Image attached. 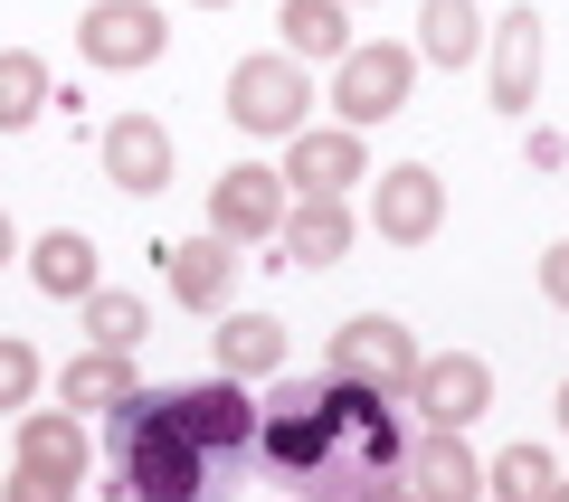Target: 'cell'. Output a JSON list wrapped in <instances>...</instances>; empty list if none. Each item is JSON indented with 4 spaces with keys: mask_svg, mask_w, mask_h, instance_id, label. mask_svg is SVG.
<instances>
[{
    "mask_svg": "<svg viewBox=\"0 0 569 502\" xmlns=\"http://www.w3.org/2000/svg\"><path fill=\"white\" fill-rule=\"evenodd\" d=\"M200 10H238V0H200Z\"/></svg>",
    "mask_w": 569,
    "mask_h": 502,
    "instance_id": "33",
    "label": "cell"
},
{
    "mask_svg": "<svg viewBox=\"0 0 569 502\" xmlns=\"http://www.w3.org/2000/svg\"><path fill=\"white\" fill-rule=\"evenodd\" d=\"M550 502H569V474H560V483H550Z\"/></svg>",
    "mask_w": 569,
    "mask_h": 502,
    "instance_id": "31",
    "label": "cell"
},
{
    "mask_svg": "<svg viewBox=\"0 0 569 502\" xmlns=\"http://www.w3.org/2000/svg\"><path fill=\"white\" fill-rule=\"evenodd\" d=\"M284 370V322L276 313H228L219 322V380H276Z\"/></svg>",
    "mask_w": 569,
    "mask_h": 502,
    "instance_id": "19",
    "label": "cell"
},
{
    "mask_svg": "<svg viewBox=\"0 0 569 502\" xmlns=\"http://www.w3.org/2000/svg\"><path fill=\"white\" fill-rule=\"evenodd\" d=\"M485 39H493V104L503 114H531V96H541V20H531V0L503 10Z\"/></svg>",
    "mask_w": 569,
    "mask_h": 502,
    "instance_id": "14",
    "label": "cell"
},
{
    "mask_svg": "<svg viewBox=\"0 0 569 502\" xmlns=\"http://www.w3.org/2000/svg\"><path fill=\"white\" fill-rule=\"evenodd\" d=\"M342 10H351V0H342Z\"/></svg>",
    "mask_w": 569,
    "mask_h": 502,
    "instance_id": "34",
    "label": "cell"
},
{
    "mask_svg": "<svg viewBox=\"0 0 569 502\" xmlns=\"http://www.w3.org/2000/svg\"><path fill=\"white\" fill-rule=\"evenodd\" d=\"M257 455L276 464L284 493H305V483L332 474V464H361L342 445V426H332V408H323V380H295V389H276V399L257 408ZM361 474H370V464H361Z\"/></svg>",
    "mask_w": 569,
    "mask_h": 502,
    "instance_id": "2",
    "label": "cell"
},
{
    "mask_svg": "<svg viewBox=\"0 0 569 502\" xmlns=\"http://www.w3.org/2000/svg\"><path fill=\"white\" fill-rule=\"evenodd\" d=\"M104 181L133 190V200H162L171 190V133L152 114H114L104 123Z\"/></svg>",
    "mask_w": 569,
    "mask_h": 502,
    "instance_id": "13",
    "label": "cell"
},
{
    "mask_svg": "<svg viewBox=\"0 0 569 502\" xmlns=\"http://www.w3.org/2000/svg\"><path fill=\"white\" fill-rule=\"evenodd\" d=\"M399 408H418V426H437V436H466V426L493 408V370L475 361V351H427Z\"/></svg>",
    "mask_w": 569,
    "mask_h": 502,
    "instance_id": "7",
    "label": "cell"
},
{
    "mask_svg": "<svg viewBox=\"0 0 569 502\" xmlns=\"http://www.w3.org/2000/svg\"><path fill=\"white\" fill-rule=\"evenodd\" d=\"M238 247L228 238H190V247H171V294L190 303V313H228V294H238Z\"/></svg>",
    "mask_w": 569,
    "mask_h": 502,
    "instance_id": "15",
    "label": "cell"
},
{
    "mask_svg": "<svg viewBox=\"0 0 569 502\" xmlns=\"http://www.w3.org/2000/svg\"><path fill=\"white\" fill-rule=\"evenodd\" d=\"M351 181H370V142L351 123H305L284 142V190L295 200H342Z\"/></svg>",
    "mask_w": 569,
    "mask_h": 502,
    "instance_id": "9",
    "label": "cell"
},
{
    "mask_svg": "<svg viewBox=\"0 0 569 502\" xmlns=\"http://www.w3.org/2000/svg\"><path fill=\"white\" fill-rule=\"evenodd\" d=\"M142 332H152L142 294H114V284H96V294H86V351H123V361H133Z\"/></svg>",
    "mask_w": 569,
    "mask_h": 502,
    "instance_id": "24",
    "label": "cell"
},
{
    "mask_svg": "<svg viewBox=\"0 0 569 502\" xmlns=\"http://www.w3.org/2000/svg\"><path fill=\"white\" fill-rule=\"evenodd\" d=\"M370 228H380L389 247H427L437 228H447V181H437L427 161L380 171V181H370Z\"/></svg>",
    "mask_w": 569,
    "mask_h": 502,
    "instance_id": "11",
    "label": "cell"
},
{
    "mask_svg": "<svg viewBox=\"0 0 569 502\" xmlns=\"http://www.w3.org/2000/svg\"><path fill=\"white\" fill-rule=\"evenodd\" d=\"M305 104H313V77L295 58H238L228 67V123L238 133H257V142H295L305 133Z\"/></svg>",
    "mask_w": 569,
    "mask_h": 502,
    "instance_id": "3",
    "label": "cell"
},
{
    "mask_svg": "<svg viewBox=\"0 0 569 502\" xmlns=\"http://www.w3.org/2000/svg\"><path fill=\"white\" fill-rule=\"evenodd\" d=\"M171 418H181V436L200 445L209 464H238L247 445H257V399H247V380H200V389H171Z\"/></svg>",
    "mask_w": 569,
    "mask_h": 502,
    "instance_id": "10",
    "label": "cell"
},
{
    "mask_svg": "<svg viewBox=\"0 0 569 502\" xmlns=\"http://www.w3.org/2000/svg\"><path fill=\"white\" fill-rule=\"evenodd\" d=\"M284 209H295L284 171H266V161H228L219 181H209V238L257 247V238H276V228H284Z\"/></svg>",
    "mask_w": 569,
    "mask_h": 502,
    "instance_id": "8",
    "label": "cell"
},
{
    "mask_svg": "<svg viewBox=\"0 0 569 502\" xmlns=\"http://www.w3.org/2000/svg\"><path fill=\"white\" fill-rule=\"evenodd\" d=\"M123 399H142V380H133V361L123 351H77V361L58 370V408H123Z\"/></svg>",
    "mask_w": 569,
    "mask_h": 502,
    "instance_id": "20",
    "label": "cell"
},
{
    "mask_svg": "<svg viewBox=\"0 0 569 502\" xmlns=\"http://www.w3.org/2000/svg\"><path fill=\"white\" fill-rule=\"evenodd\" d=\"M276 238H284V257H295V265H342L351 238H361V219H351L342 200H295Z\"/></svg>",
    "mask_w": 569,
    "mask_h": 502,
    "instance_id": "16",
    "label": "cell"
},
{
    "mask_svg": "<svg viewBox=\"0 0 569 502\" xmlns=\"http://www.w3.org/2000/svg\"><path fill=\"white\" fill-rule=\"evenodd\" d=\"M408 86H418V48H399V39H370V48H351V58L332 67V104H342L351 133L389 123L408 104Z\"/></svg>",
    "mask_w": 569,
    "mask_h": 502,
    "instance_id": "5",
    "label": "cell"
},
{
    "mask_svg": "<svg viewBox=\"0 0 569 502\" xmlns=\"http://www.w3.org/2000/svg\"><path fill=\"white\" fill-rule=\"evenodd\" d=\"M48 114V58L39 48H0V133H29Z\"/></svg>",
    "mask_w": 569,
    "mask_h": 502,
    "instance_id": "23",
    "label": "cell"
},
{
    "mask_svg": "<svg viewBox=\"0 0 569 502\" xmlns=\"http://www.w3.org/2000/svg\"><path fill=\"white\" fill-rule=\"evenodd\" d=\"M10 257H20V228H10V209H0V265H10Z\"/></svg>",
    "mask_w": 569,
    "mask_h": 502,
    "instance_id": "29",
    "label": "cell"
},
{
    "mask_svg": "<svg viewBox=\"0 0 569 502\" xmlns=\"http://www.w3.org/2000/svg\"><path fill=\"white\" fill-rule=\"evenodd\" d=\"M276 29H284V58H295V67H305V58H332V67H342L351 48H361V39H351V10H342V0H284Z\"/></svg>",
    "mask_w": 569,
    "mask_h": 502,
    "instance_id": "17",
    "label": "cell"
},
{
    "mask_svg": "<svg viewBox=\"0 0 569 502\" xmlns=\"http://www.w3.org/2000/svg\"><path fill=\"white\" fill-rule=\"evenodd\" d=\"M541 294L569 313V238H560V247H541Z\"/></svg>",
    "mask_w": 569,
    "mask_h": 502,
    "instance_id": "28",
    "label": "cell"
},
{
    "mask_svg": "<svg viewBox=\"0 0 569 502\" xmlns=\"http://www.w3.org/2000/svg\"><path fill=\"white\" fill-rule=\"evenodd\" d=\"M162 48H171V20L152 10V0H86V10H77V58L86 67L133 77V67H152Z\"/></svg>",
    "mask_w": 569,
    "mask_h": 502,
    "instance_id": "6",
    "label": "cell"
},
{
    "mask_svg": "<svg viewBox=\"0 0 569 502\" xmlns=\"http://www.w3.org/2000/svg\"><path fill=\"white\" fill-rule=\"evenodd\" d=\"M29 275H39V294L86 303L96 294V238H86V228H48V238L29 247Z\"/></svg>",
    "mask_w": 569,
    "mask_h": 502,
    "instance_id": "18",
    "label": "cell"
},
{
    "mask_svg": "<svg viewBox=\"0 0 569 502\" xmlns=\"http://www.w3.org/2000/svg\"><path fill=\"white\" fill-rule=\"evenodd\" d=\"M550 483H560L550 445H503V455L485 464V502H550Z\"/></svg>",
    "mask_w": 569,
    "mask_h": 502,
    "instance_id": "25",
    "label": "cell"
},
{
    "mask_svg": "<svg viewBox=\"0 0 569 502\" xmlns=\"http://www.w3.org/2000/svg\"><path fill=\"white\" fill-rule=\"evenodd\" d=\"M114 493L123 502H209V455L181 436L171 389H142L114 408Z\"/></svg>",
    "mask_w": 569,
    "mask_h": 502,
    "instance_id": "1",
    "label": "cell"
},
{
    "mask_svg": "<svg viewBox=\"0 0 569 502\" xmlns=\"http://www.w3.org/2000/svg\"><path fill=\"white\" fill-rule=\"evenodd\" d=\"M0 502H77V474H48V464H10Z\"/></svg>",
    "mask_w": 569,
    "mask_h": 502,
    "instance_id": "27",
    "label": "cell"
},
{
    "mask_svg": "<svg viewBox=\"0 0 569 502\" xmlns=\"http://www.w3.org/2000/svg\"><path fill=\"white\" fill-rule=\"evenodd\" d=\"M29 399H39V351L20 332H0V418H20Z\"/></svg>",
    "mask_w": 569,
    "mask_h": 502,
    "instance_id": "26",
    "label": "cell"
},
{
    "mask_svg": "<svg viewBox=\"0 0 569 502\" xmlns=\"http://www.w3.org/2000/svg\"><path fill=\"white\" fill-rule=\"evenodd\" d=\"M399 483H408V502H485V455H475L466 436H408V455H399Z\"/></svg>",
    "mask_w": 569,
    "mask_h": 502,
    "instance_id": "12",
    "label": "cell"
},
{
    "mask_svg": "<svg viewBox=\"0 0 569 502\" xmlns=\"http://www.w3.org/2000/svg\"><path fill=\"white\" fill-rule=\"evenodd\" d=\"M418 332H408L399 313H351L342 332H332V380H361L380 389V399H408V380H418Z\"/></svg>",
    "mask_w": 569,
    "mask_h": 502,
    "instance_id": "4",
    "label": "cell"
},
{
    "mask_svg": "<svg viewBox=\"0 0 569 502\" xmlns=\"http://www.w3.org/2000/svg\"><path fill=\"white\" fill-rule=\"evenodd\" d=\"M560 426H569V380H560Z\"/></svg>",
    "mask_w": 569,
    "mask_h": 502,
    "instance_id": "32",
    "label": "cell"
},
{
    "mask_svg": "<svg viewBox=\"0 0 569 502\" xmlns=\"http://www.w3.org/2000/svg\"><path fill=\"white\" fill-rule=\"evenodd\" d=\"M485 10H475V0H427V10H418V58L427 67H466L475 58V48H485Z\"/></svg>",
    "mask_w": 569,
    "mask_h": 502,
    "instance_id": "22",
    "label": "cell"
},
{
    "mask_svg": "<svg viewBox=\"0 0 569 502\" xmlns=\"http://www.w3.org/2000/svg\"><path fill=\"white\" fill-rule=\"evenodd\" d=\"M20 464L86 474V418H77V408H20Z\"/></svg>",
    "mask_w": 569,
    "mask_h": 502,
    "instance_id": "21",
    "label": "cell"
},
{
    "mask_svg": "<svg viewBox=\"0 0 569 502\" xmlns=\"http://www.w3.org/2000/svg\"><path fill=\"white\" fill-rule=\"evenodd\" d=\"M370 502H408V483H399V474H389V483H380V493H370Z\"/></svg>",
    "mask_w": 569,
    "mask_h": 502,
    "instance_id": "30",
    "label": "cell"
}]
</instances>
